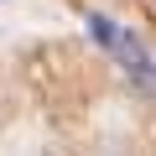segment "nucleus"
Instances as JSON below:
<instances>
[{
    "label": "nucleus",
    "instance_id": "obj_1",
    "mask_svg": "<svg viewBox=\"0 0 156 156\" xmlns=\"http://www.w3.org/2000/svg\"><path fill=\"white\" fill-rule=\"evenodd\" d=\"M115 62L130 73V83L140 89V94H156V52H151V42L140 37V31H120V47H115Z\"/></svg>",
    "mask_w": 156,
    "mask_h": 156
},
{
    "label": "nucleus",
    "instance_id": "obj_2",
    "mask_svg": "<svg viewBox=\"0 0 156 156\" xmlns=\"http://www.w3.org/2000/svg\"><path fill=\"white\" fill-rule=\"evenodd\" d=\"M83 31L94 37V47H99V52H109V57H115V47H120V31H125V26H120L115 16H104V11H83Z\"/></svg>",
    "mask_w": 156,
    "mask_h": 156
},
{
    "label": "nucleus",
    "instance_id": "obj_3",
    "mask_svg": "<svg viewBox=\"0 0 156 156\" xmlns=\"http://www.w3.org/2000/svg\"><path fill=\"white\" fill-rule=\"evenodd\" d=\"M0 5H5V0H0Z\"/></svg>",
    "mask_w": 156,
    "mask_h": 156
}]
</instances>
